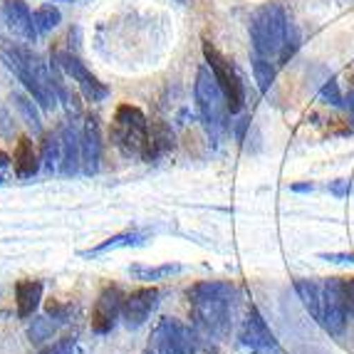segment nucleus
<instances>
[{"label": "nucleus", "mask_w": 354, "mask_h": 354, "mask_svg": "<svg viewBox=\"0 0 354 354\" xmlns=\"http://www.w3.org/2000/svg\"><path fill=\"white\" fill-rule=\"evenodd\" d=\"M194 313V325L208 337H225L230 330V305L236 288L223 280H203L186 290Z\"/></svg>", "instance_id": "obj_1"}, {"label": "nucleus", "mask_w": 354, "mask_h": 354, "mask_svg": "<svg viewBox=\"0 0 354 354\" xmlns=\"http://www.w3.org/2000/svg\"><path fill=\"white\" fill-rule=\"evenodd\" d=\"M0 55L6 59V65L15 72V77L25 84L30 97H32L42 109L53 112L55 106H57L59 97H57V89H55L53 72L42 62L40 55H35L28 48H18V45H12V48H8V50H0Z\"/></svg>", "instance_id": "obj_2"}, {"label": "nucleus", "mask_w": 354, "mask_h": 354, "mask_svg": "<svg viewBox=\"0 0 354 354\" xmlns=\"http://www.w3.org/2000/svg\"><path fill=\"white\" fill-rule=\"evenodd\" d=\"M112 144L122 151L127 159L149 161V149H151V129H149L147 114L134 104H119L109 127Z\"/></svg>", "instance_id": "obj_3"}, {"label": "nucleus", "mask_w": 354, "mask_h": 354, "mask_svg": "<svg viewBox=\"0 0 354 354\" xmlns=\"http://www.w3.org/2000/svg\"><path fill=\"white\" fill-rule=\"evenodd\" d=\"M196 104H198V112H201L203 124H206L208 134L221 136L228 129V117H230V106L225 100L223 89H221L218 80L213 77L211 67L203 65L196 72Z\"/></svg>", "instance_id": "obj_4"}, {"label": "nucleus", "mask_w": 354, "mask_h": 354, "mask_svg": "<svg viewBox=\"0 0 354 354\" xmlns=\"http://www.w3.org/2000/svg\"><path fill=\"white\" fill-rule=\"evenodd\" d=\"M290 20L285 15L283 6L278 3H268V6L258 8L250 18V40H253V50L263 57H275L280 55L288 37Z\"/></svg>", "instance_id": "obj_5"}, {"label": "nucleus", "mask_w": 354, "mask_h": 354, "mask_svg": "<svg viewBox=\"0 0 354 354\" xmlns=\"http://www.w3.org/2000/svg\"><path fill=\"white\" fill-rule=\"evenodd\" d=\"M203 57H206V65L211 67L213 77L218 80L221 89H223V95L230 106V114L243 112V106H245V84H243L236 67L230 65V59L208 37L203 40Z\"/></svg>", "instance_id": "obj_6"}, {"label": "nucleus", "mask_w": 354, "mask_h": 354, "mask_svg": "<svg viewBox=\"0 0 354 354\" xmlns=\"http://www.w3.org/2000/svg\"><path fill=\"white\" fill-rule=\"evenodd\" d=\"M347 290L342 278H327L322 283V325L330 335L339 337L347 325Z\"/></svg>", "instance_id": "obj_7"}, {"label": "nucleus", "mask_w": 354, "mask_h": 354, "mask_svg": "<svg viewBox=\"0 0 354 354\" xmlns=\"http://www.w3.org/2000/svg\"><path fill=\"white\" fill-rule=\"evenodd\" d=\"M153 352L156 354H194L196 332L174 317H164L153 330Z\"/></svg>", "instance_id": "obj_8"}, {"label": "nucleus", "mask_w": 354, "mask_h": 354, "mask_svg": "<svg viewBox=\"0 0 354 354\" xmlns=\"http://www.w3.org/2000/svg\"><path fill=\"white\" fill-rule=\"evenodd\" d=\"M127 295L122 292L119 285H104L100 290V295L92 307V319H89V327L95 335H109L117 325L119 315L124 310Z\"/></svg>", "instance_id": "obj_9"}, {"label": "nucleus", "mask_w": 354, "mask_h": 354, "mask_svg": "<svg viewBox=\"0 0 354 354\" xmlns=\"http://www.w3.org/2000/svg\"><path fill=\"white\" fill-rule=\"evenodd\" d=\"M55 62H57V67L65 72L67 77H72V82H77V87H80V92H82L87 102H104L106 97H109V87L102 84L77 55L57 53L55 55Z\"/></svg>", "instance_id": "obj_10"}, {"label": "nucleus", "mask_w": 354, "mask_h": 354, "mask_svg": "<svg viewBox=\"0 0 354 354\" xmlns=\"http://www.w3.org/2000/svg\"><path fill=\"white\" fill-rule=\"evenodd\" d=\"M156 305H159V290L156 288H139L134 292H129L124 300V310H122L124 325L129 330H139Z\"/></svg>", "instance_id": "obj_11"}, {"label": "nucleus", "mask_w": 354, "mask_h": 354, "mask_svg": "<svg viewBox=\"0 0 354 354\" xmlns=\"http://www.w3.org/2000/svg\"><path fill=\"white\" fill-rule=\"evenodd\" d=\"M241 339L245 347H250L253 352H275L278 349V339L272 335V330L268 327V322L263 319V315L250 307L248 310V317L243 322V330H241Z\"/></svg>", "instance_id": "obj_12"}, {"label": "nucleus", "mask_w": 354, "mask_h": 354, "mask_svg": "<svg viewBox=\"0 0 354 354\" xmlns=\"http://www.w3.org/2000/svg\"><path fill=\"white\" fill-rule=\"evenodd\" d=\"M59 142H62V161H59V174L62 176H75L82 166V129H77L72 122L59 127Z\"/></svg>", "instance_id": "obj_13"}, {"label": "nucleus", "mask_w": 354, "mask_h": 354, "mask_svg": "<svg viewBox=\"0 0 354 354\" xmlns=\"http://www.w3.org/2000/svg\"><path fill=\"white\" fill-rule=\"evenodd\" d=\"M0 18H3V23H6L15 35L25 37V40H35L37 37L35 23H32V12H30L25 0H6L3 8H0Z\"/></svg>", "instance_id": "obj_14"}, {"label": "nucleus", "mask_w": 354, "mask_h": 354, "mask_svg": "<svg viewBox=\"0 0 354 354\" xmlns=\"http://www.w3.org/2000/svg\"><path fill=\"white\" fill-rule=\"evenodd\" d=\"M102 161V136L97 117H87L82 124V171L87 176H95L100 171Z\"/></svg>", "instance_id": "obj_15"}, {"label": "nucleus", "mask_w": 354, "mask_h": 354, "mask_svg": "<svg viewBox=\"0 0 354 354\" xmlns=\"http://www.w3.org/2000/svg\"><path fill=\"white\" fill-rule=\"evenodd\" d=\"M12 169L18 178H32L40 169V156L35 151V144L30 136H20L12 151Z\"/></svg>", "instance_id": "obj_16"}, {"label": "nucleus", "mask_w": 354, "mask_h": 354, "mask_svg": "<svg viewBox=\"0 0 354 354\" xmlns=\"http://www.w3.org/2000/svg\"><path fill=\"white\" fill-rule=\"evenodd\" d=\"M42 300V283L40 280H18L15 283V305H18V317H32Z\"/></svg>", "instance_id": "obj_17"}, {"label": "nucleus", "mask_w": 354, "mask_h": 354, "mask_svg": "<svg viewBox=\"0 0 354 354\" xmlns=\"http://www.w3.org/2000/svg\"><path fill=\"white\" fill-rule=\"evenodd\" d=\"M295 290H297V295H300L307 313L313 315L317 322H322V285H317L315 280L297 278Z\"/></svg>", "instance_id": "obj_18"}, {"label": "nucleus", "mask_w": 354, "mask_h": 354, "mask_svg": "<svg viewBox=\"0 0 354 354\" xmlns=\"http://www.w3.org/2000/svg\"><path fill=\"white\" fill-rule=\"evenodd\" d=\"M144 233H136V230H131V233H117V236L106 238V241H102L100 245H95V248H89L82 253V258H97V255L102 253H109V250H117V248H131V245H139V243H144Z\"/></svg>", "instance_id": "obj_19"}, {"label": "nucleus", "mask_w": 354, "mask_h": 354, "mask_svg": "<svg viewBox=\"0 0 354 354\" xmlns=\"http://www.w3.org/2000/svg\"><path fill=\"white\" fill-rule=\"evenodd\" d=\"M65 319L62 317H55V315H42V317H35L32 319V325L28 327V337H30V342H35V344H42V342H48V339H53V335L59 330V325H62Z\"/></svg>", "instance_id": "obj_20"}, {"label": "nucleus", "mask_w": 354, "mask_h": 354, "mask_svg": "<svg viewBox=\"0 0 354 354\" xmlns=\"http://www.w3.org/2000/svg\"><path fill=\"white\" fill-rule=\"evenodd\" d=\"M183 272V266L178 263H166V266H131L129 268V275L136 280H144V283H153V280H164V278H171V275H178Z\"/></svg>", "instance_id": "obj_21"}, {"label": "nucleus", "mask_w": 354, "mask_h": 354, "mask_svg": "<svg viewBox=\"0 0 354 354\" xmlns=\"http://www.w3.org/2000/svg\"><path fill=\"white\" fill-rule=\"evenodd\" d=\"M174 149V131L169 129V124L164 122H156L151 124V149H149V164L153 159H159L161 153L171 151Z\"/></svg>", "instance_id": "obj_22"}, {"label": "nucleus", "mask_w": 354, "mask_h": 354, "mask_svg": "<svg viewBox=\"0 0 354 354\" xmlns=\"http://www.w3.org/2000/svg\"><path fill=\"white\" fill-rule=\"evenodd\" d=\"M253 75H255V82H258V89L263 95H268L275 84V65L270 62V57H263V55L255 53L253 55Z\"/></svg>", "instance_id": "obj_23"}, {"label": "nucleus", "mask_w": 354, "mask_h": 354, "mask_svg": "<svg viewBox=\"0 0 354 354\" xmlns=\"http://www.w3.org/2000/svg\"><path fill=\"white\" fill-rule=\"evenodd\" d=\"M59 20H62V15H59V10L53 6V3H45V6H40L35 12H32V23H35L37 35L55 30L59 25Z\"/></svg>", "instance_id": "obj_24"}, {"label": "nucleus", "mask_w": 354, "mask_h": 354, "mask_svg": "<svg viewBox=\"0 0 354 354\" xmlns=\"http://www.w3.org/2000/svg\"><path fill=\"white\" fill-rule=\"evenodd\" d=\"M12 100H15V106H18L23 122L32 129V134H42V119H40V114H37L32 100H28L25 95H12Z\"/></svg>", "instance_id": "obj_25"}, {"label": "nucleus", "mask_w": 354, "mask_h": 354, "mask_svg": "<svg viewBox=\"0 0 354 354\" xmlns=\"http://www.w3.org/2000/svg\"><path fill=\"white\" fill-rule=\"evenodd\" d=\"M42 161H45L50 169L62 161V142H59V131L45 136V142H42Z\"/></svg>", "instance_id": "obj_26"}, {"label": "nucleus", "mask_w": 354, "mask_h": 354, "mask_svg": "<svg viewBox=\"0 0 354 354\" xmlns=\"http://www.w3.org/2000/svg\"><path fill=\"white\" fill-rule=\"evenodd\" d=\"M319 100L325 102V104H332V106H342L344 104V97H342V92H339V84H337L335 77H327L325 82H322Z\"/></svg>", "instance_id": "obj_27"}, {"label": "nucleus", "mask_w": 354, "mask_h": 354, "mask_svg": "<svg viewBox=\"0 0 354 354\" xmlns=\"http://www.w3.org/2000/svg\"><path fill=\"white\" fill-rule=\"evenodd\" d=\"M327 189L335 198H347L349 191H352V183H349V178H337V181H330Z\"/></svg>", "instance_id": "obj_28"}, {"label": "nucleus", "mask_w": 354, "mask_h": 354, "mask_svg": "<svg viewBox=\"0 0 354 354\" xmlns=\"http://www.w3.org/2000/svg\"><path fill=\"white\" fill-rule=\"evenodd\" d=\"M40 354H77V352H75V342H72V339H62V342H55L53 347L42 349Z\"/></svg>", "instance_id": "obj_29"}, {"label": "nucleus", "mask_w": 354, "mask_h": 354, "mask_svg": "<svg viewBox=\"0 0 354 354\" xmlns=\"http://www.w3.org/2000/svg\"><path fill=\"white\" fill-rule=\"evenodd\" d=\"M319 258L327 263H344V266H354V253H319Z\"/></svg>", "instance_id": "obj_30"}, {"label": "nucleus", "mask_w": 354, "mask_h": 354, "mask_svg": "<svg viewBox=\"0 0 354 354\" xmlns=\"http://www.w3.org/2000/svg\"><path fill=\"white\" fill-rule=\"evenodd\" d=\"M248 127H250V117H248V114L238 119V124H236V139H238V142H245V131H248Z\"/></svg>", "instance_id": "obj_31"}, {"label": "nucleus", "mask_w": 354, "mask_h": 354, "mask_svg": "<svg viewBox=\"0 0 354 354\" xmlns=\"http://www.w3.org/2000/svg\"><path fill=\"white\" fill-rule=\"evenodd\" d=\"M290 191H292V194H313L315 183H292V186H290Z\"/></svg>", "instance_id": "obj_32"}, {"label": "nucleus", "mask_w": 354, "mask_h": 354, "mask_svg": "<svg viewBox=\"0 0 354 354\" xmlns=\"http://www.w3.org/2000/svg\"><path fill=\"white\" fill-rule=\"evenodd\" d=\"M344 290H347V302H349V310H354V278L344 280Z\"/></svg>", "instance_id": "obj_33"}, {"label": "nucleus", "mask_w": 354, "mask_h": 354, "mask_svg": "<svg viewBox=\"0 0 354 354\" xmlns=\"http://www.w3.org/2000/svg\"><path fill=\"white\" fill-rule=\"evenodd\" d=\"M344 106L349 109V114H352V124H354V87L347 92V97H344Z\"/></svg>", "instance_id": "obj_34"}, {"label": "nucleus", "mask_w": 354, "mask_h": 354, "mask_svg": "<svg viewBox=\"0 0 354 354\" xmlns=\"http://www.w3.org/2000/svg\"><path fill=\"white\" fill-rule=\"evenodd\" d=\"M8 164H10V156H8V153L0 151V169H3V166H8Z\"/></svg>", "instance_id": "obj_35"}, {"label": "nucleus", "mask_w": 354, "mask_h": 354, "mask_svg": "<svg viewBox=\"0 0 354 354\" xmlns=\"http://www.w3.org/2000/svg\"><path fill=\"white\" fill-rule=\"evenodd\" d=\"M144 354H156V352H153V349H147V352H144Z\"/></svg>", "instance_id": "obj_36"}, {"label": "nucleus", "mask_w": 354, "mask_h": 354, "mask_svg": "<svg viewBox=\"0 0 354 354\" xmlns=\"http://www.w3.org/2000/svg\"><path fill=\"white\" fill-rule=\"evenodd\" d=\"M352 315H354V310H352Z\"/></svg>", "instance_id": "obj_37"}]
</instances>
